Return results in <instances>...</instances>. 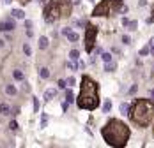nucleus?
Masks as SVG:
<instances>
[{
    "label": "nucleus",
    "instance_id": "a19ab883",
    "mask_svg": "<svg viewBox=\"0 0 154 148\" xmlns=\"http://www.w3.org/2000/svg\"><path fill=\"white\" fill-rule=\"evenodd\" d=\"M0 46H4V41H0Z\"/></svg>",
    "mask_w": 154,
    "mask_h": 148
},
{
    "label": "nucleus",
    "instance_id": "39448f33",
    "mask_svg": "<svg viewBox=\"0 0 154 148\" xmlns=\"http://www.w3.org/2000/svg\"><path fill=\"white\" fill-rule=\"evenodd\" d=\"M122 7V0H103L99 6H96L92 16H110L114 12H119Z\"/></svg>",
    "mask_w": 154,
    "mask_h": 148
},
{
    "label": "nucleus",
    "instance_id": "20e7f679",
    "mask_svg": "<svg viewBox=\"0 0 154 148\" xmlns=\"http://www.w3.org/2000/svg\"><path fill=\"white\" fill-rule=\"evenodd\" d=\"M73 9L71 0H50V4L45 7V21L46 23H53V21L60 18H69Z\"/></svg>",
    "mask_w": 154,
    "mask_h": 148
},
{
    "label": "nucleus",
    "instance_id": "f704fd0d",
    "mask_svg": "<svg viewBox=\"0 0 154 148\" xmlns=\"http://www.w3.org/2000/svg\"><path fill=\"white\" fill-rule=\"evenodd\" d=\"M137 88H138V87H137V85H133V87H131V88H129V94H135V92H137Z\"/></svg>",
    "mask_w": 154,
    "mask_h": 148
},
{
    "label": "nucleus",
    "instance_id": "f03ea898",
    "mask_svg": "<svg viewBox=\"0 0 154 148\" xmlns=\"http://www.w3.org/2000/svg\"><path fill=\"white\" fill-rule=\"evenodd\" d=\"M78 108L82 109H96L99 106V95H98V83L91 76H83L82 78V90L76 99Z\"/></svg>",
    "mask_w": 154,
    "mask_h": 148
},
{
    "label": "nucleus",
    "instance_id": "9d476101",
    "mask_svg": "<svg viewBox=\"0 0 154 148\" xmlns=\"http://www.w3.org/2000/svg\"><path fill=\"white\" fill-rule=\"evenodd\" d=\"M13 18H18V19H25V12L21 11V9H13Z\"/></svg>",
    "mask_w": 154,
    "mask_h": 148
},
{
    "label": "nucleus",
    "instance_id": "1a4fd4ad",
    "mask_svg": "<svg viewBox=\"0 0 154 148\" xmlns=\"http://www.w3.org/2000/svg\"><path fill=\"white\" fill-rule=\"evenodd\" d=\"M55 95H57V90H55V88H46V90H45V99H46V101H52Z\"/></svg>",
    "mask_w": 154,
    "mask_h": 148
},
{
    "label": "nucleus",
    "instance_id": "412c9836",
    "mask_svg": "<svg viewBox=\"0 0 154 148\" xmlns=\"http://www.w3.org/2000/svg\"><path fill=\"white\" fill-rule=\"evenodd\" d=\"M128 27H129V30H137L138 23H137V21H129V23H128Z\"/></svg>",
    "mask_w": 154,
    "mask_h": 148
},
{
    "label": "nucleus",
    "instance_id": "2eb2a0df",
    "mask_svg": "<svg viewBox=\"0 0 154 148\" xmlns=\"http://www.w3.org/2000/svg\"><path fill=\"white\" fill-rule=\"evenodd\" d=\"M0 113L2 115H11V108L7 104H0Z\"/></svg>",
    "mask_w": 154,
    "mask_h": 148
},
{
    "label": "nucleus",
    "instance_id": "7c9ffc66",
    "mask_svg": "<svg viewBox=\"0 0 154 148\" xmlns=\"http://www.w3.org/2000/svg\"><path fill=\"white\" fill-rule=\"evenodd\" d=\"M75 25H76V27H83V25H85V21H83V19H76V21H75Z\"/></svg>",
    "mask_w": 154,
    "mask_h": 148
},
{
    "label": "nucleus",
    "instance_id": "72a5a7b5",
    "mask_svg": "<svg viewBox=\"0 0 154 148\" xmlns=\"http://www.w3.org/2000/svg\"><path fill=\"white\" fill-rule=\"evenodd\" d=\"M25 27H27V28H32V21H30V19H25Z\"/></svg>",
    "mask_w": 154,
    "mask_h": 148
},
{
    "label": "nucleus",
    "instance_id": "6ab92c4d",
    "mask_svg": "<svg viewBox=\"0 0 154 148\" xmlns=\"http://www.w3.org/2000/svg\"><path fill=\"white\" fill-rule=\"evenodd\" d=\"M73 101H75V99H73V92L68 90V92H66V102L69 104V102H73Z\"/></svg>",
    "mask_w": 154,
    "mask_h": 148
},
{
    "label": "nucleus",
    "instance_id": "4c0bfd02",
    "mask_svg": "<svg viewBox=\"0 0 154 148\" xmlns=\"http://www.w3.org/2000/svg\"><path fill=\"white\" fill-rule=\"evenodd\" d=\"M13 2V0H4V4H11Z\"/></svg>",
    "mask_w": 154,
    "mask_h": 148
},
{
    "label": "nucleus",
    "instance_id": "7ed1b4c3",
    "mask_svg": "<svg viewBox=\"0 0 154 148\" xmlns=\"http://www.w3.org/2000/svg\"><path fill=\"white\" fill-rule=\"evenodd\" d=\"M129 116L133 120V123H137L140 127H147L154 118V104L147 99L135 101L129 109Z\"/></svg>",
    "mask_w": 154,
    "mask_h": 148
},
{
    "label": "nucleus",
    "instance_id": "5701e85b",
    "mask_svg": "<svg viewBox=\"0 0 154 148\" xmlns=\"http://www.w3.org/2000/svg\"><path fill=\"white\" fill-rule=\"evenodd\" d=\"M23 51H25V55H27V56H30V55H32V50H30V46H29V44H25V46H23Z\"/></svg>",
    "mask_w": 154,
    "mask_h": 148
},
{
    "label": "nucleus",
    "instance_id": "bb28decb",
    "mask_svg": "<svg viewBox=\"0 0 154 148\" xmlns=\"http://www.w3.org/2000/svg\"><path fill=\"white\" fill-rule=\"evenodd\" d=\"M75 83H76V79H75L73 76H71V78H68V81H66V85H69V87H73Z\"/></svg>",
    "mask_w": 154,
    "mask_h": 148
},
{
    "label": "nucleus",
    "instance_id": "473e14b6",
    "mask_svg": "<svg viewBox=\"0 0 154 148\" xmlns=\"http://www.w3.org/2000/svg\"><path fill=\"white\" fill-rule=\"evenodd\" d=\"M151 53H152V56H154V37L151 39Z\"/></svg>",
    "mask_w": 154,
    "mask_h": 148
},
{
    "label": "nucleus",
    "instance_id": "423d86ee",
    "mask_svg": "<svg viewBox=\"0 0 154 148\" xmlns=\"http://www.w3.org/2000/svg\"><path fill=\"white\" fill-rule=\"evenodd\" d=\"M96 34H98V28L94 25H87V32H85V50H87V53H91L94 50Z\"/></svg>",
    "mask_w": 154,
    "mask_h": 148
},
{
    "label": "nucleus",
    "instance_id": "f257e3e1",
    "mask_svg": "<svg viewBox=\"0 0 154 148\" xmlns=\"http://www.w3.org/2000/svg\"><path fill=\"white\" fill-rule=\"evenodd\" d=\"M101 134H103V139L110 145V146H115V148H119V146H124L126 143H128V139H129V127L124 123V122H121V120H117V118H112L110 120L103 129H101Z\"/></svg>",
    "mask_w": 154,
    "mask_h": 148
},
{
    "label": "nucleus",
    "instance_id": "ddd939ff",
    "mask_svg": "<svg viewBox=\"0 0 154 148\" xmlns=\"http://www.w3.org/2000/svg\"><path fill=\"white\" fill-rule=\"evenodd\" d=\"M69 58H71L73 62H76V60L80 58V51H78V50H71V51H69Z\"/></svg>",
    "mask_w": 154,
    "mask_h": 148
},
{
    "label": "nucleus",
    "instance_id": "cd10ccee",
    "mask_svg": "<svg viewBox=\"0 0 154 148\" xmlns=\"http://www.w3.org/2000/svg\"><path fill=\"white\" fill-rule=\"evenodd\" d=\"M66 87H68V85H66V81H64V79H59V88H60V90H64Z\"/></svg>",
    "mask_w": 154,
    "mask_h": 148
},
{
    "label": "nucleus",
    "instance_id": "6e6552de",
    "mask_svg": "<svg viewBox=\"0 0 154 148\" xmlns=\"http://www.w3.org/2000/svg\"><path fill=\"white\" fill-rule=\"evenodd\" d=\"M62 35H66V37H68L71 42H76L78 39H80V35L76 34V32H73L69 27H66V28H62Z\"/></svg>",
    "mask_w": 154,
    "mask_h": 148
},
{
    "label": "nucleus",
    "instance_id": "c756f323",
    "mask_svg": "<svg viewBox=\"0 0 154 148\" xmlns=\"http://www.w3.org/2000/svg\"><path fill=\"white\" fill-rule=\"evenodd\" d=\"M122 42H124V44H129V42H131L129 35H122Z\"/></svg>",
    "mask_w": 154,
    "mask_h": 148
},
{
    "label": "nucleus",
    "instance_id": "58836bf2",
    "mask_svg": "<svg viewBox=\"0 0 154 148\" xmlns=\"http://www.w3.org/2000/svg\"><path fill=\"white\" fill-rule=\"evenodd\" d=\"M20 2H23V4H27V2H29V0H20Z\"/></svg>",
    "mask_w": 154,
    "mask_h": 148
},
{
    "label": "nucleus",
    "instance_id": "4be33fe9",
    "mask_svg": "<svg viewBox=\"0 0 154 148\" xmlns=\"http://www.w3.org/2000/svg\"><path fill=\"white\" fill-rule=\"evenodd\" d=\"M46 123H48V116L43 115V116H41V127H46Z\"/></svg>",
    "mask_w": 154,
    "mask_h": 148
},
{
    "label": "nucleus",
    "instance_id": "9b49d317",
    "mask_svg": "<svg viewBox=\"0 0 154 148\" xmlns=\"http://www.w3.org/2000/svg\"><path fill=\"white\" fill-rule=\"evenodd\" d=\"M39 48L41 50H46L48 48V37H45V35L39 37Z\"/></svg>",
    "mask_w": 154,
    "mask_h": 148
},
{
    "label": "nucleus",
    "instance_id": "c85d7f7f",
    "mask_svg": "<svg viewBox=\"0 0 154 148\" xmlns=\"http://www.w3.org/2000/svg\"><path fill=\"white\" fill-rule=\"evenodd\" d=\"M76 67H78V65H76V62H75V63H71V62L68 63V69H71V71H76Z\"/></svg>",
    "mask_w": 154,
    "mask_h": 148
},
{
    "label": "nucleus",
    "instance_id": "a211bd4d",
    "mask_svg": "<svg viewBox=\"0 0 154 148\" xmlns=\"http://www.w3.org/2000/svg\"><path fill=\"white\" fill-rule=\"evenodd\" d=\"M110 109H112V102H110V99H108V101H105V104H103V113H108Z\"/></svg>",
    "mask_w": 154,
    "mask_h": 148
},
{
    "label": "nucleus",
    "instance_id": "e433bc0d",
    "mask_svg": "<svg viewBox=\"0 0 154 148\" xmlns=\"http://www.w3.org/2000/svg\"><path fill=\"white\" fill-rule=\"evenodd\" d=\"M128 23H129V19H128V18H124V19H122V25H124V27H128Z\"/></svg>",
    "mask_w": 154,
    "mask_h": 148
},
{
    "label": "nucleus",
    "instance_id": "f8f14e48",
    "mask_svg": "<svg viewBox=\"0 0 154 148\" xmlns=\"http://www.w3.org/2000/svg\"><path fill=\"white\" fill-rule=\"evenodd\" d=\"M39 76H41L43 79H48V78H50V71H48L46 67H41V69H39Z\"/></svg>",
    "mask_w": 154,
    "mask_h": 148
},
{
    "label": "nucleus",
    "instance_id": "b1692460",
    "mask_svg": "<svg viewBox=\"0 0 154 148\" xmlns=\"http://www.w3.org/2000/svg\"><path fill=\"white\" fill-rule=\"evenodd\" d=\"M121 111H122V113H128V111H129V106H128L126 102H122V104H121Z\"/></svg>",
    "mask_w": 154,
    "mask_h": 148
},
{
    "label": "nucleus",
    "instance_id": "0eeeda50",
    "mask_svg": "<svg viewBox=\"0 0 154 148\" xmlns=\"http://www.w3.org/2000/svg\"><path fill=\"white\" fill-rule=\"evenodd\" d=\"M14 28H16L14 19H11V18H4V19H0V32H13Z\"/></svg>",
    "mask_w": 154,
    "mask_h": 148
},
{
    "label": "nucleus",
    "instance_id": "ea45409f",
    "mask_svg": "<svg viewBox=\"0 0 154 148\" xmlns=\"http://www.w3.org/2000/svg\"><path fill=\"white\" fill-rule=\"evenodd\" d=\"M151 95H152V97H154V90H151Z\"/></svg>",
    "mask_w": 154,
    "mask_h": 148
},
{
    "label": "nucleus",
    "instance_id": "2f4dec72",
    "mask_svg": "<svg viewBox=\"0 0 154 148\" xmlns=\"http://www.w3.org/2000/svg\"><path fill=\"white\" fill-rule=\"evenodd\" d=\"M147 53H149V48H147V46H145V48H142V50H140V55H142V56H145V55H147Z\"/></svg>",
    "mask_w": 154,
    "mask_h": 148
},
{
    "label": "nucleus",
    "instance_id": "aec40b11",
    "mask_svg": "<svg viewBox=\"0 0 154 148\" xmlns=\"http://www.w3.org/2000/svg\"><path fill=\"white\" fill-rule=\"evenodd\" d=\"M9 129H11V131H18V122H16V120H13V122L9 123Z\"/></svg>",
    "mask_w": 154,
    "mask_h": 148
},
{
    "label": "nucleus",
    "instance_id": "c9c22d12",
    "mask_svg": "<svg viewBox=\"0 0 154 148\" xmlns=\"http://www.w3.org/2000/svg\"><path fill=\"white\" fill-rule=\"evenodd\" d=\"M138 6H140V7H144V6H147V0H140V2H138Z\"/></svg>",
    "mask_w": 154,
    "mask_h": 148
},
{
    "label": "nucleus",
    "instance_id": "f3484780",
    "mask_svg": "<svg viewBox=\"0 0 154 148\" xmlns=\"http://www.w3.org/2000/svg\"><path fill=\"white\" fill-rule=\"evenodd\" d=\"M105 71H106V72H112V71H115V63H114V62H106Z\"/></svg>",
    "mask_w": 154,
    "mask_h": 148
},
{
    "label": "nucleus",
    "instance_id": "4468645a",
    "mask_svg": "<svg viewBox=\"0 0 154 148\" xmlns=\"http://www.w3.org/2000/svg\"><path fill=\"white\" fill-rule=\"evenodd\" d=\"M13 76H14V79H18V81H23V79H25V76H23V72H21L20 69H16V71L13 72Z\"/></svg>",
    "mask_w": 154,
    "mask_h": 148
},
{
    "label": "nucleus",
    "instance_id": "393cba45",
    "mask_svg": "<svg viewBox=\"0 0 154 148\" xmlns=\"http://www.w3.org/2000/svg\"><path fill=\"white\" fill-rule=\"evenodd\" d=\"M103 60H105V63L106 62H112V55H110V53H103Z\"/></svg>",
    "mask_w": 154,
    "mask_h": 148
},
{
    "label": "nucleus",
    "instance_id": "a878e982",
    "mask_svg": "<svg viewBox=\"0 0 154 148\" xmlns=\"http://www.w3.org/2000/svg\"><path fill=\"white\" fill-rule=\"evenodd\" d=\"M32 104H34V111H37L39 109V101L36 97H32Z\"/></svg>",
    "mask_w": 154,
    "mask_h": 148
},
{
    "label": "nucleus",
    "instance_id": "dca6fc26",
    "mask_svg": "<svg viewBox=\"0 0 154 148\" xmlns=\"http://www.w3.org/2000/svg\"><path fill=\"white\" fill-rule=\"evenodd\" d=\"M6 94L7 95H16V87H14V85H7V87H6Z\"/></svg>",
    "mask_w": 154,
    "mask_h": 148
}]
</instances>
